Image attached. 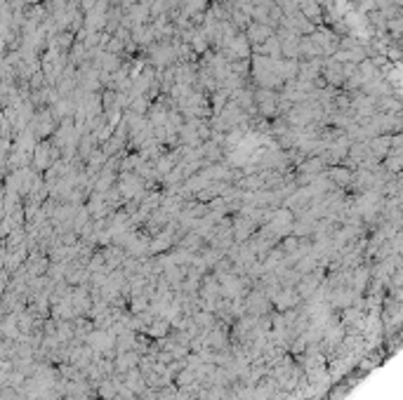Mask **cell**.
Listing matches in <instances>:
<instances>
[{
	"instance_id": "cell-1",
	"label": "cell",
	"mask_w": 403,
	"mask_h": 400,
	"mask_svg": "<svg viewBox=\"0 0 403 400\" xmlns=\"http://www.w3.org/2000/svg\"><path fill=\"white\" fill-rule=\"evenodd\" d=\"M248 38H250L252 43L264 45L266 40H269V38H271L269 26H264V24H252V26H250V31H248Z\"/></svg>"
}]
</instances>
